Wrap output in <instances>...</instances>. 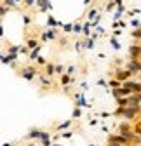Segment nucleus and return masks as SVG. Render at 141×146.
Masks as SVG:
<instances>
[{"label": "nucleus", "mask_w": 141, "mask_h": 146, "mask_svg": "<svg viewBox=\"0 0 141 146\" xmlns=\"http://www.w3.org/2000/svg\"><path fill=\"white\" fill-rule=\"evenodd\" d=\"M51 146H61V144H51Z\"/></svg>", "instance_id": "nucleus-44"}, {"label": "nucleus", "mask_w": 141, "mask_h": 146, "mask_svg": "<svg viewBox=\"0 0 141 146\" xmlns=\"http://www.w3.org/2000/svg\"><path fill=\"white\" fill-rule=\"evenodd\" d=\"M54 73H58V75L65 73V66L63 64H54Z\"/></svg>", "instance_id": "nucleus-19"}, {"label": "nucleus", "mask_w": 141, "mask_h": 146, "mask_svg": "<svg viewBox=\"0 0 141 146\" xmlns=\"http://www.w3.org/2000/svg\"><path fill=\"white\" fill-rule=\"evenodd\" d=\"M35 66H26V68H23L21 70V77L25 78V80H28V82H31L33 78H35Z\"/></svg>", "instance_id": "nucleus-1"}, {"label": "nucleus", "mask_w": 141, "mask_h": 146, "mask_svg": "<svg viewBox=\"0 0 141 146\" xmlns=\"http://www.w3.org/2000/svg\"><path fill=\"white\" fill-rule=\"evenodd\" d=\"M112 143V146H120V143H113V141H110Z\"/></svg>", "instance_id": "nucleus-39"}, {"label": "nucleus", "mask_w": 141, "mask_h": 146, "mask_svg": "<svg viewBox=\"0 0 141 146\" xmlns=\"http://www.w3.org/2000/svg\"><path fill=\"white\" fill-rule=\"evenodd\" d=\"M2 146H12V144H11V143H4Z\"/></svg>", "instance_id": "nucleus-41"}, {"label": "nucleus", "mask_w": 141, "mask_h": 146, "mask_svg": "<svg viewBox=\"0 0 141 146\" xmlns=\"http://www.w3.org/2000/svg\"><path fill=\"white\" fill-rule=\"evenodd\" d=\"M25 2H26V7H31L35 4V0H25Z\"/></svg>", "instance_id": "nucleus-35"}, {"label": "nucleus", "mask_w": 141, "mask_h": 146, "mask_svg": "<svg viewBox=\"0 0 141 146\" xmlns=\"http://www.w3.org/2000/svg\"><path fill=\"white\" fill-rule=\"evenodd\" d=\"M127 71L138 75V73H139V59H132V61L129 63V66H127Z\"/></svg>", "instance_id": "nucleus-4"}, {"label": "nucleus", "mask_w": 141, "mask_h": 146, "mask_svg": "<svg viewBox=\"0 0 141 146\" xmlns=\"http://www.w3.org/2000/svg\"><path fill=\"white\" fill-rule=\"evenodd\" d=\"M129 77H132V73H131V71H122V73H117V78H118V82H126Z\"/></svg>", "instance_id": "nucleus-7"}, {"label": "nucleus", "mask_w": 141, "mask_h": 146, "mask_svg": "<svg viewBox=\"0 0 141 146\" xmlns=\"http://www.w3.org/2000/svg\"><path fill=\"white\" fill-rule=\"evenodd\" d=\"M33 137H35V139H39V137H40V131H39V129H33V131H30V134H28L25 139H33Z\"/></svg>", "instance_id": "nucleus-10"}, {"label": "nucleus", "mask_w": 141, "mask_h": 146, "mask_svg": "<svg viewBox=\"0 0 141 146\" xmlns=\"http://www.w3.org/2000/svg\"><path fill=\"white\" fill-rule=\"evenodd\" d=\"M110 42H112V47H113L115 50H120V42H117V38H115V36H112V38H110Z\"/></svg>", "instance_id": "nucleus-17"}, {"label": "nucleus", "mask_w": 141, "mask_h": 146, "mask_svg": "<svg viewBox=\"0 0 141 146\" xmlns=\"http://www.w3.org/2000/svg\"><path fill=\"white\" fill-rule=\"evenodd\" d=\"M129 54H131L132 59H139V45H138V44H136V45H131Z\"/></svg>", "instance_id": "nucleus-6"}, {"label": "nucleus", "mask_w": 141, "mask_h": 146, "mask_svg": "<svg viewBox=\"0 0 141 146\" xmlns=\"http://www.w3.org/2000/svg\"><path fill=\"white\" fill-rule=\"evenodd\" d=\"M70 125H72V120H66V122H63V123H59V125H58V129H59V131H63V129H68Z\"/></svg>", "instance_id": "nucleus-18"}, {"label": "nucleus", "mask_w": 141, "mask_h": 146, "mask_svg": "<svg viewBox=\"0 0 141 146\" xmlns=\"http://www.w3.org/2000/svg\"><path fill=\"white\" fill-rule=\"evenodd\" d=\"M2 58H4V54H2V52H0V59H2Z\"/></svg>", "instance_id": "nucleus-43"}, {"label": "nucleus", "mask_w": 141, "mask_h": 146, "mask_svg": "<svg viewBox=\"0 0 141 146\" xmlns=\"http://www.w3.org/2000/svg\"><path fill=\"white\" fill-rule=\"evenodd\" d=\"M39 80H40V84H42L44 87H51V85H52V82H51V77H45V75H42Z\"/></svg>", "instance_id": "nucleus-11"}, {"label": "nucleus", "mask_w": 141, "mask_h": 146, "mask_svg": "<svg viewBox=\"0 0 141 146\" xmlns=\"http://www.w3.org/2000/svg\"><path fill=\"white\" fill-rule=\"evenodd\" d=\"M72 82H75V78L72 75H68V73H61V75H59V84L61 85H68V84H72Z\"/></svg>", "instance_id": "nucleus-3"}, {"label": "nucleus", "mask_w": 141, "mask_h": 146, "mask_svg": "<svg viewBox=\"0 0 141 146\" xmlns=\"http://www.w3.org/2000/svg\"><path fill=\"white\" fill-rule=\"evenodd\" d=\"M39 52H40V44L37 45V47H33V49H30L28 50V58H30V61H35L39 58Z\"/></svg>", "instance_id": "nucleus-5"}, {"label": "nucleus", "mask_w": 141, "mask_h": 146, "mask_svg": "<svg viewBox=\"0 0 141 146\" xmlns=\"http://www.w3.org/2000/svg\"><path fill=\"white\" fill-rule=\"evenodd\" d=\"M44 66H45V73H47L49 77L54 75V64H52V63H45Z\"/></svg>", "instance_id": "nucleus-12"}, {"label": "nucleus", "mask_w": 141, "mask_h": 146, "mask_svg": "<svg viewBox=\"0 0 141 146\" xmlns=\"http://www.w3.org/2000/svg\"><path fill=\"white\" fill-rule=\"evenodd\" d=\"M37 61H39V63H40V64H45V63H47V61H45V59H44V58H37Z\"/></svg>", "instance_id": "nucleus-36"}, {"label": "nucleus", "mask_w": 141, "mask_h": 146, "mask_svg": "<svg viewBox=\"0 0 141 146\" xmlns=\"http://www.w3.org/2000/svg\"><path fill=\"white\" fill-rule=\"evenodd\" d=\"M61 136H63V137H66V139H70V137L73 136V132H72V131H66V132H63Z\"/></svg>", "instance_id": "nucleus-28"}, {"label": "nucleus", "mask_w": 141, "mask_h": 146, "mask_svg": "<svg viewBox=\"0 0 141 146\" xmlns=\"http://www.w3.org/2000/svg\"><path fill=\"white\" fill-rule=\"evenodd\" d=\"M113 5H115V2H108V5H106V11H112V9H113Z\"/></svg>", "instance_id": "nucleus-34"}, {"label": "nucleus", "mask_w": 141, "mask_h": 146, "mask_svg": "<svg viewBox=\"0 0 141 146\" xmlns=\"http://www.w3.org/2000/svg\"><path fill=\"white\" fill-rule=\"evenodd\" d=\"M23 21H25V26H28V25L31 23V17H30L28 14H25V16H23Z\"/></svg>", "instance_id": "nucleus-26"}, {"label": "nucleus", "mask_w": 141, "mask_h": 146, "mask_svg": "<svg viewBox=\"0 0 141 146\" xmlns=\"http://www.w3.org/2000/svg\"><path fill=\"white\" fill-rule=\"evenodd\" d=\"M124 12H126V7H124V5H122V4H120V5H117V12H115V16H113V17H115V21H117V19H120Z\"/></svg>", "instance_id": "nucleus-9"}, {"label": "nucleus", "mask_w": 141, "mask_h": 146, "mask_svg": "<svg viewBox=\"0 0 141 146\" xmlns=\"http://www.w3.org/2000/svg\"><path fill=\"white\" fill-rule=\"evenodd\" d=\"M132 36H134L136 40L139 38V28H134V31H132Z\"/></svg>", "instance_id": "nucleus-31"}, {"label": "nucleus", "mask_w": 141, "mask_h": 146, "mask_svg": "<svg viewBox=\"0 0 141 146\" xmlns=\"http://www.w3.org/2000/svg\"><path fill=\"white\" fill-rule=\"evenodd\" d=\"M82 49H84V42H77L75 44V50L77 52H82Z\"/></svg>", "instance_id": "nucleus-25"}, {"label": "nucleus", "mask_w": 141, "mask_h": 146, "mask_svg": "<svg viewBox=\"0 0 141 146\" xmlns=\"http://www.w3.org/2000/svg\"><path fill=\"white\" fill-rule=\"evenodd\" d=\"M98 85H104V87H106V82H104V80H98Z\"/></svg>", "instance_id": "nucleus-37"}, {"label": "nucleus", "mask_w": 141, "mask_h": 146, "mask_svg": "<svg viewBox=\"0 0 141 146\" xmlns=\"http://www.w3.org/2000/svg\"><path fill=\"white\" fill-rule=\"evenodd\" d=\"M47 26H49V28H54V26H63V23L56 21L52 16H49V17H47Z\"/></svg>", "instance_id": "nucleus-8"}, {"label": "nucleus", "mask_w": 141, "mask_h": 146, "mask_svg": "<svg viewBox=\"0 0 141 146\" xmlns=\"http://www.w3.org/2000/svg\"><path fill=\"white\" fill-rule=\"evenodd\" d=\"M80 115H82V113H80V110H78V108H75V110H73V118H78Z\"/></svg>", "instance_id": "nucleus-30"}, {"label": "nucleus", "mask_w": 141, "mask_h": 146, "mask_svg": "<svg viewBox=\"0 0 141 146\" xmlns=\"http://www.w3.org/2000/svg\"><path fill=\"white\" fill-rule=\"evenodd\" d=\"M110 85H112L113 89H117V87H120V82H118V80H112V82H110Z\"/></svg>", "instance_id": "nucleus-29"}, {"label": "nucleus", "mask_w": 141, "mask_h": 146, "mask_svg": "<svg viewBox=\"0 0 141 146\" xmlns=\"http://www.w3.org/2000/svg\"><path fill=\"white\" fill-rule=\"evenodd\" d=\"M77 71V66H73V64H70L68 68H66V73H68V75H72V73H75Z\"/></svg>", "instance_id": "nucleus-23"}, {"label": "nucleus", "mask_w": 141, "mask_h": 146, "mask_svg": "<svg viewBox=\"0 0 141 146\" xmlns=\"http://www.w3.org/2000/svg\"><path fill=\"white\" fill-rule=\"evenodd\" d=\"M40 36H42V40H44V42H47V40H51V42H52V40H56V38H58V31H56L54 28H49V30L42 31V35H40Z\"/></svg>", "instance_id": "nucleus-2"}, {"label": "nucleus", "mask_w": 141, "mask_h": 146, "mask_svg": "<svg viewBox=\"0 0 141 146\" xmlns=\"http://www.w3.org/2000/svg\"><path fill=\"white\" fill-rule=\"evenodd\" d=\"M37 45H39L37 38H28V42H26V47L28 49H33V47H37Z\"/></svg>", "instance_id": "nucleus-13"}, {"label": "nucleus", "mask_w": 141, "mask_h": 146, "mask_svg": "<svg viewBox=\"0 0 141 146\" xmlns=\"http://www.w3.org/2000/svg\"><path fill=\"white\" fill-rule=\"evenodd\" d=\"M89 28H91V23H89V21H87V23H84V26H82L84 36H89Z\"/></svg>", "instance_id": "nucleus-16"}, {"label": "nucleus", "mask_w": 141, "mask_h": 146, "mask_svg": "<svg viewBox=\"0 0 141 146\" xmlns=\"http://www.w3.org/2000/svg\"><path fill=\"white\" fill-rule=\"evenodd\" d=\"M131 26H132V28H139V19H134V21H131Z\"/></svg>", "instance_id": "nucleus-32"}, {"label": "nucleus", "mask_w": 141, "mask_h": 146, "mask_svg": "<svg viewBox=\"0 0 141 146\" xmlns=\"http://www.w3.org/2000/svg\"><path fill=\"white\" fill-rule=\"evenodd\" d=\"M72 31H73L75 35H78V33L82 31V25H80V23H73V26H72Z\"/></svg>", "instance_id": "nucleus-15"}, {"label": "nucleus", "mask_w": 141, "mask_h": 146, "mask_svg": "<svg viewBox=\"0 0 141 146\" xmlns=\"http://www.w3.org/2000/svg\"><path fill=\"white\" fill-rule=\"evenodd\" d=\"M113 2H115L117 5H120V4H122V0H113Z\"/></svg>", "instance_id": "nucleus-40"}, {"label": "nucleus", "mask_w": 141, "mask_h": 146, "mask_svg": "<svg viewBox=\"0 0 141 146\" xmlns=\"http://www.w3.org/2000/svg\"><path fill=\"white\" fill-rule=\"evenodd\" d=\"M72 26H73V23H66V25H63V31H65V33H72Z\"/></svg>", "instance_id": "nucleus-22"}, {"label": "nucleus", "mask_w": 141, "mask_h": 146, "mask_svg": "<svg viewBox=\"0 0 141 146\" xmlns=\"http://www.w3.org/2000/svg\"><path fill=\"white\" fill-rule=\"evenodd\" d=\"M96 28H98V35H103V33H104V28H103V26H99V25H98Z\"/></svg>", "instance_id": "nucleus-33"}, {"label": "nucleus", "mask_w": 141, "mask_h": 146, "mask_svg": "<svg viewBox=\"0 0 141 146\" xmlns=\"http://www.w3.org/2000/svg\"><path fill=\"white\" fill-rule=\"evenodd\" d=\"M49 137H51V134L47 131H40V137L39 139H49Z\"/></svg>", "instance_id": "nucleus-24"}, {"label": "nucleus", "mask_w": 141, "mask_h": 146, "mask_svg": "<svg viewBox=\"0 0 141 146\" xmlns=\"http://www.w3.org/2000/svg\"><path fill=\"white\" fill-rule=\"evenodd\" d=\"M7 12H9V7L2 4V5H0V17H4V16H5Z\"/></svg>", "instance_id": "nucleus-21"}, {"label": "nucleus", "mask_w": 141, "mask_h": 146, "mask_svg": "<svg viewBox=\"0 0 141 146\" xmlns=\"http://www.w3.org/2000/svg\"><path fill=\"white\" fill-rule=\"evenodd\" d=\"M4 5H7L9 9H16V7H17L14 0H4Z\"/></svg>", "instance_id": "nucleus-20"}, {"label": "nucleus", "mask_w": 141, "mask_h": 146, "mask_svg": "<svg viewBox=\"0 0 141 146\" xmlns=\"http://www.w3.org/2000/svg\"><path fill=\"white\" fill-rule=\"evenodd\" d=\"M96 16H98V9H91L89 12H87V19H89V21H92Z\"/></svg>", "instance_id": "nucleus-14"}, {"label": "nucleus", "mask_w": 141, "mask_h": 146, "mask_svg": "<svg viewBox=\"0 0 141 146\" xmlns=\"http://www.w3.org/2000/svg\"><path fill=\"white\" fill-rule=\"evenodd\" d=\"M4 36V30H2V25H0V38Z\"/></svg>", "instance_id": "nucleus-38"}, {"label": "nucleus", "mask_w": 141, "mask_h": 146, "mask_svg": "<svg viewBox=\"0 0 141 146\" xmlns=\"http://www.w3.org/2000/svg\"><path fill=\"white\" fill-rule=\"evenodd\" d=\"M40 141H42L44 146H51V144H52V139H51V137H49V139H40Z\"/></svg>", "instance_id": "nucleus-27"}, {"label": "nucleus", "mask_w": 141, "mask_h": 146, "mask_svg": "<svg viewBox=\"0 0 141 146\" xmlns=\"http://www.w3.org/2000/svg\"><path fill=\"white\" fill-rule=\"evenodd\" d=\"M14 2H16V5H17V4H19V2H23V0H14Z\"/></svg>", "instance_id": "nucleus-42"}]
</instances>
